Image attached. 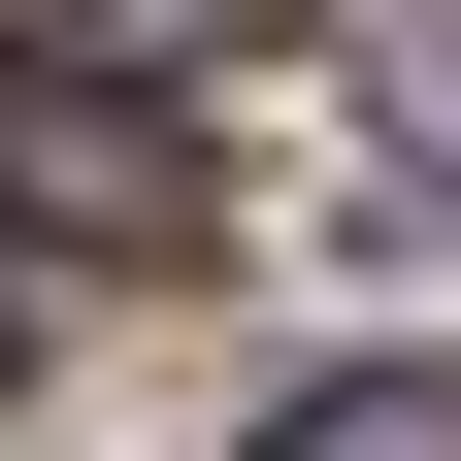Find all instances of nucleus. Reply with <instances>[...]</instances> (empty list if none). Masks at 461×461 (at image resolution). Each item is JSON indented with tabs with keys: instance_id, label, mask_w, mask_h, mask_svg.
<instances>
[{
	"instance_id": "1",
	"label": "nucleus",
	"mask_w": 461,
	"mask_h": 461,
	"mask_svg": "<svg viewBox=\"0 0 461 461\" xmlns=\"http://www.w3.org/2000/svg\"><path fill=\"white\" fill-rule=\"evenodd\" d=\"M0 230H67V264H198V132H165V99H0Z\"/></svg>"
},
{
	"instance_id": "2",
	"label": "nucleus",
	"mask_w": 461,
	"mask_h": 461,
	"mask_svg": "<svg viewBox=\"0 0 461 461\" xmlns=\"http://www.w3.org/2000/svg\"><path fill=\"white\" fill-rule=\"evenodd\" d=\"M264 461H461V363H330V395H264Z\"/></svg>"
},
{
	"instance_id": "3",
	"label": "nucleus",
	"mask_w": 461,
	"mask_h": 461,
	"mask_svg": "<svg viewBox=\"0 0 461 461\" xmlns=\"http://www.w3.org/2000/svg\"><path fill=\"white\" fill-rule=\"evenodd\" d=\"M99 33H132V67H264L297 0H99Z\"/></svg>"
},
{
	"instance_id": "4",
	"label": "nucleus",
	"mask_w": 461,
	"mask_h": 461,
	"mask_svg": "<svg viewBox=\"0 0 461 461\" xmlns=\"http://www.w3.org/2000/svg\"><path fill=\"white\" fill-rule=\"evenodd\" d=\"M395 132H429V165H461V0H395Z\"/></svg>"
},
{
	"instance_id": "5",
	"label": "nucleus",
	"mask_w": 461,
	"mask_h": 461,
	"mask_svg": "<svg viewBox=\"0 0 461 461\" xmlns=\"http://www.w3.org/2000/svg\"><path fill=\"white\" fill-rule=\"evenodd\" d=\"M33 330H67V297H33V230H0V395H33Z\"/></svg>"
}]
</instances>
